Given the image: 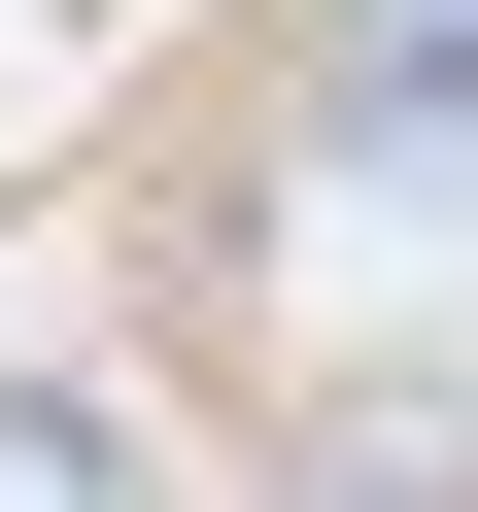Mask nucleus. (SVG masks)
<instances>
[{
    "mask_svg": "<svg viewBox=\"0 0 478 512\" xmlns=\"http://www.w3.org/2000/svg\"><path fill=\"white\" fill-rule=\"evenodd\" d=\"M0 512H137V410H69V376H0Z\"/></svg>",
    "mask_w": 478,
    "mask_h": 512,
    "instance_id": "1",
    "label": "nucleus"
}]
</instances>
